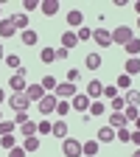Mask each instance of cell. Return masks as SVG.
<instances>
[{
	"mask_svg": "<svg viewBox=\"0 0 140 157\" xmlns=\"http://www.w3.org/2000/svg\"><path fill=\"white\" fill-rule=\"evenodd\" d=\"M9 87H11V93H25V87H28V82H25V67L17 70V73L9 78Z\"/></svg>",
	"mask_w": 140,
	"mask_h": 157,
	"instance_id": "5",
	"label": "cell"
},
{
	"mask_svg": "<svg viewBox=\"0 0 140 157\" xmlns=\"http://www.w3.org/2000/svg\"><path fill=\"white\" fill-rule=\"evenodd\" d=\"M51 126H53L51 121H39V124H36V132H42V135H51Z\"/></svg>",
	"mask_w": 140,
	"mask_h": 157,
	"instance_id": "40",
	"label": "cell"
},
{
	"mask_svg": "<svg viewBox=\"0 0 140 157\" xmlns=\"http://www.w3.org/2000/svg\"><path fill=\"white\" fill-rule=\"evenodd\" d=\"M126 124H129V121H126L123 112H112V115H109V126H112V129H123Z\"/></svg>",
	"mask_w": 140,
	"mask_h": 157,
	"instance_id": "18",
	"label": "cell"
},
{
	"mask_svg": "<svg viewBox=\"0 0 140 157\" xmlns=\"http://www.w3.org/2000/svg\"><path fill=\"white\" fill-rule=\"evenodd\" d=\"M25 95H28V101H39V98L45 95V90H42V84H28L25 87Z\"/></svg>",
	"mask_w": 140,
	"mask_h": 157,
	"instance_id": "17",
	"label": "cell"
},
{
	"mask_svg": "<svg viewBox=\"0 0 140 157\" xmlns=\"http://www.w3.org/2000/svg\"><path fill=\"white\" fill-rule=\"evenodd\" d=\"M67 112H70V104H67V101H59V104H56V115H62V118H65Z\"/></svg>",
	"mask_w": 140,
	"mask_h": 157,
	"instance_id": "39",
	"label": "cell"
},
{
	"mask_svg": "<svg viewBox=\"0 0 140 157\" xmlns=\"http://www.w3.org/2000/svg\"><path fill=\"white\" fill-rule=\"evenodd\" d=\"M132 143H137V146H140V129H134V132H132Z\"/></svg>",
	"mask_w": 140,
	"mask_h": 157,
	"instance_id": "45",
	"label": "cell"
},
{
	"mask_svg": "<svg viewBox=\"0 0 140 157\" xmlns=\"http://www.w3.org/2000/svg\"><path fill=\"white\" fill-rule=\"evenodd\" d=\"M115 140H121V143H132V129H129V126L115 129Z\"/></svg>",
	"mask_w": 140,
	"mask_h": 157,
	"instance_id": "26",
	"label": "cell"
},
{
	"mask_svg": "<svg viewBox=\"0 0 140 157\" xmlns=\"http://www.w3.org/2000/svg\"><path fill=\"white\" fill-rule=\"evenodd\" d=\"M123 48H126V53H129V56H137V53H140V39H129Z\"/></svg>",
	"mask_w": 140,
	"mask_h": 157,
	"instance_id": "33",
	"label": "cell"
},
{
	"mask_svg": "<svg viewBox=\"0 0 140 157\" xmlns=\"http://www.w3.org/2000/svg\"><path fill=\"white\" fill-rule=\"evenodd\" d=\"M132 124H134V129H140V115L134 118V121H132Z\"/></svg>",
	"mask_w": 140,
	"mask_h": 157,
	"instance_id": "46",
	"label": "cell"
},
{
	"mask_svg": "<svg viewBox=\"0 0 140 157\" xmlns=\"http://www.w3.org/2000/svg\"><path fill=\"white\" fill-rule=\"evenodd\" d=\"M98 149H101V143H98V140H87V143H81V154H84V157H95Z\"/></svg>",
	"mask_w": 140,
	"mask_h": 157,
	"instance_id": "19",
	"label": "cell"
},
{
	"mask_svg": "<svg viewBox=\"0 0 140 157\" xmlns=\"http://www.w3.org/2000/svg\"><path fill=\"white\" fill-rule=\"evenodd\" d=\"M39 62H42V65L56 62V51H53V48H42V51H39Z\"/></svg>",
	"mask_w": 140,
	"mask_h": 157,
	"instance_id": "22",
	"label": "cell"
},
{
	"mask_svg": "<svg viewBox=\"0 0 140 157\" xmlns=\"http://www.w3.org/2000/svg\"><path fill=\"white\" fill-rule=\"evenodd\" d=\"M81 23H84V11L81 9H70L67 11V25L70 28H81Z\"/></svg>",
	"mask_w": 140,
	"mask_h": 157,
	"instance_id": "10",
	"label": "cell"
},
{
	"mask_svg": "<svg viewBox=\"0 0 140 157\" xmlns=\"http://www.w3.org/2000/svg\"><path fill=\"white\" fill-rule=\"evenodd\" d=\"M123 73H126V76H137V73H140V59H137V56H129V59H126Z\"/></svg>",
	"mask_w": 140,
	"mask_h": 157,
	"instance_id": "15",
	"label": "cell"
},
{
	"mask_svg": "<svg viewBox=\"0 0 140 157\" xmlns=\"http://www.w3.org/2000/svg\"><path fill=\"white\" fill-rule=\"evenodd\" d=\"M76 78H78V70H67V82L76 84Z\"/></svg>",
	"mask_w": 140,
	"mask_h": 157,
	"instance_id": "44",
	"label": "cell"
},
{
	"mask_svg": "<svg viewBox=\"0 0 140 157\" xmlns=\"http://www.w3.org/2000/svg\"><path fill=\"white\" fill-rule=\"evenodd\" d=\"M104 95H107V98H115V95H121V93H118L115 84H104Z\"/></svg>",
	"mask_w": 140,
	"mask_h": 157,
	"instance_id": "41",
	"label": "cell"
},
{
	"mask_svg": "<svg viewBox=\"0 0 140 157\" xmlns=\"http://www.w3.org/2000/svg\"><path fill=\"white\" fill-rule=\"evenodd\" d=\"M11 23H14V28H17V31H25V28H28V14H25V11L11 14Z\"/></svg>",
	"mask_w": 140,
	"mask_h": 157,
	"instance_id": "16",
	"label": "cell"
},
{
	"mask_svg": "<svg viewBox=\"0 0 140 157\" xmlns=\"http://www.w3.org/2000/svg\"><path fill=\"white\" fill-rule=\"evenodd\" d=\"M109 101H112V112H123V107H126L123 95H115V98H109Z\"/></svg>",
	"mask_w": 140,
	"mask_h": 157,
	"instance_id": "34",
	"label": "cell"
},
{
	"mask_svg": "<svg viewBox=\"0 0 140 157\" xmlns=\"http://www.w3.org/2000/svg\"><path fill=\"white\" fill-rule=\"evenodd\" d=\"M39 84H42V90H45V93H53L59 82H56V78H53V76H45V78H42V82H39Z\"/></svg>",
	"mask_w": 140,
	"mask_h": 157,
	"instance_id": "32",
	"label": "cell"
},
{
	"mask_svg": "<svg viewBox=\"0 0 140 157\" xmlns=\"http://www.w3.org/2000/svg\"><path fill=\"white\" fill-rule=\"evenodd\" d=\"M3 62H6L11 70H20V67H23V62H20V56H17V53H9V56L3 59Z\"/></svg>",
	"mask_w": 140,
	"mask_h": 157,
	"instance_id": "31",
	"label": "cell"
},
{
	"mask_svg": "<svg viewBox=\"0 0 140 157\" xmlns=\"http://www.w3.org/2000/svg\"><path fill=\"white\" fill-rule=\"evenodd\" d=\"M9 104H11L14 112H28V107H31V101H28V95H25V93H11Z\"/></svg>",
	"mask_w": 140,
	"mask_h": 157,
	"instance_id": "2",
	"label": "cell"
},
{
	"mask_svg": "<svg viewBox=\"0 0 140 157\" xmlns=\"http://www.w3.org/2000/svg\"><path fill=\"white\" fill-rule=\"evenodd\" d=\"M134 11H137V14H140V0H137V3H134Z\"/></svg>",
	"mask_w": 140,
	"mask_h": 157,
	"instance_id": "48",
	"label": "cell"
},
{
	"mask_svg": "<svg viewBox=\"0 0 140 157\" xmlns=\"http://www.w3.org/2000/svg\"><path fill=\"white\" fill-rule=\"evenodd\" d=\"M93 39H95L101 48H109V45H112V31H107V28H95V31H93Z\"/></svg>",
	"mask_w": 140,
	"mask_h": 157,
	"instance_id": "8",
	"label": "cell"
},
{
	"mask_svg": "<svg viewBox=\"0 0 140 157\" xmlns=\"http://www.w3.org/2000/svg\"><path fill=\"white\" fill-rule=\"evenodd\" d=\"M62 154L65 157H81V143L76 137H65L62 140Z\"/></svg>",
	"mask_w": 140,
	"mask_h": 157,
	"instance_id": "3",
	"label": "cell"
},
{
	"mask_svg": "<svg viewBox=\"0 0 140 157\" xmlns=\"http://www.w3.org/2000/svg\"><path fill=\"white\" fill-rule=\"evenodd\" d=\"M28 151L23 149V146H14V149H9V157H25Z\"/></svg>",
	"mask_w": 140,
	"mask_h": 157,
	"instance_id": "42",
	"label": "cell"
},
{
	"mask_svg": "<svg viewBox=\"0 0 140 157\" xmlns=\"http://www.w3.org/2000/svg\"><path fill=\"white\" fill-rule=\"evenodd\" d=\"M3 101H6V95H3V90H0V104H3Z\"/></svg>",
	"mask_w": 140,
	"mask_h": 157,
	"instance_id": "49",
	"label": "cell"
},
{
	"mask_svg": "<svg viewBox=\"0 0 140 157\" xmlns=\"http://www.w3.org/2000/svg\"><path fill=\"white\" fill-rule=\"evenodd\" d=\"M0 59H6V51H3V45H0Z\"/></svg>",
	"mask_w": 140,
	"mask_h": 157,
	"instance_id": "47",
	"label": "cell"
},
{
	"mask_svg": "<svg viewBox=\"0 0 140 157\" xmlns=\"http://www.w3.org/2000/svg\"><path fill=\"white\" fill-rule=\"evenodd\" d=\"M23 149H25V151H36V149H39V137H36V135L23 137Z\"/></svg>",
	"mask_w": 140,
	"mask_h": 157,
	"instance_id": "27",
	"label": "cell"
},
{
	"mask_svg": "<svg viewBox=\"0 0 140 157\" xmlns=\"http://www.w3.org/2000/svg\"><path fill=\"white\" fill-rule=\"evenodd\" d=\"M129 39H134V31H132L129 25H118V28L112 31V42H118V45H126Z\"/></svg>",
	"mask_w": 140,
	"mask_h": 157,
	"instance_id": "6",
	"label": "cell"
},
{
	"mask_svg": "<svg viewBox=\"0 0 140 157\" xmlns=\"http://www.w3.org/2000/svg\"><path fill=\"white\" fill-rule=\"evenodd\" d=\"M76 45H78V39H76V31H65V34H62V48L73 51Z\"/></svg>",
	"mask_w": 140,
	"mask_h": 157,
	"instance_id": "20",
	"label": "cell"
},
{
	"mask_svg": "<svg viewBox=\"0 0 140 157\" xmlns=\"http://www.w3.org/2000/svg\"><path fill=\"white\" fill-rule=\"evenodd\" d=\"M137 28H140V17H137Z\"/></svg>",
	"mask_w": 140,
	"mask_h": 157,
	"instance_id": "51",
	"label": "cell"
},
{
	"mask_svg": "<svg viewBox=\"0 0 140 157\" xmlns=\"http://www.w3.org/2000/svg\"><path fill=\"white\" fill-rule=\"evenodd\" d=\"M115 87L118 90H132V76L121 73V76H118V82H115Z\"/></svg>",
	"mask_w": 140,
	"mask_h": 157,
	"instance_id": "29",
	"label": "cell"
},
{
	"mask_svg": "<svg viewBox=\"0 0 140 157\" xmlns=\"http://www.w3.org/2000/svg\"><path fill=\"white\" fill-rule=\"evenodd\" d=\"M39 3H42V0H23V9H25V14H28V11H34V9H39Z\"/></svg>",
	"mask_w": 140,
	"mask_h": 157,
	"instance_id": "38",
	"label": "cell"
},
{
	"mask_svg": "<svg viewBox=\"0 0 140 157\" xmlns=\"http://www.w3.org/2000/svg\"><path fill=\"white\" fill-rule=\"evenodd\" d=\"M70 107L78 109V112H87V109H90V98H87L84 93H76V95L70 98Z\"/></svg>",
	"mask_w": 140,
	"mask_h": 157,
	"instance_id": "9",
	"label": "cell"
},
{
	"mask_svg": "<svg viewBox=\"0 0 140 157\" xmlns=\"http://www.w3.org/2000/svg\"><path fill=\"white\" fill-rule=\"evenodd\" d=\"M67 53H70L67 48H59V51H56V59H67Z\"/></svg>",
	"mask_w": 140,
	"mask_h": 157,
	"instance_id": "43",
	"label": "cell"
},
{
	"mask_svg": "<svg viewBox=\"0 0 140 157\" xmlns=\"http://www.w3.org/2000/svg\"><path fill=\"white\" fill-rule=\"evenodd\" d=\"M17 34V28H14V23H11V17H3L0 20V39H9V36H14Z\"/></svg>",
	"mask_w": 140,
	"mask_h": 157,
	"instance_id": "11",
	"label": "cell"
},
{
	"mask_svg": "<svg viewBox=\"0 0 140 157\" xmlns=\"http://www.w3.org/2000/svg\"><path fill=\"white\" fill-rule=\"evenodd\" d=\"M123 115H126V121H134V118L140 115V109H137V107H132V104H126V107H123Z\"/></svg>",
	"mask_w": 140,
	"mask_h": 157,
	"instance_id": "37",
	"label": "cell"
},
{
	"mask_svg": "<svg viewBox=\"0 0 140 157\" xmlns=\"http://www.w3.org/2000/svg\"><path fill=\"white\" fill-rule=\"evenodd\" d=\"M36 39H39V34H36L34 28H25V31H23V42H25V45H36Z\"/></svg>",
	"mask_w": 140,
	"mask_h": 157,
	"instance_id": "30",
	"label": "cell"
},
{
	"mask_svg": "<svg viewBox=\"0 0 140 157\" xmlns=\"http://www.w3.org/2000/svg\"><path fill=\"white\" fill-rule=\"evenodd\" d=\"M0 146H3V149H14L17 146V137L14 135H0Z\"/></svg>",
	"mask_w": 140,
	"mask_h": 157,
	"instance_id": "35",
	"label": "cell"
},
{
	"mask_svg": "<svg viewBox=\"0 0 140 157\" xmlns=\"http://www.w3.org/2000/svg\"><path fill=\"white\" fill-rule=\"evenodd\" d=\"M123 98H126V104L140 107V90H134V87H132V90H126V95H123Z\"/></svg>",
	"mask_w": 140,
	"mask_h": 157,
	"instance_id": "28",
	"label": "cell"
},
{
	"mask_svg": "<svg viewBox=\"0 0 140 157\" xmlns=\"http://www.w3.org/2000/svg\"><path fill=\"white\" fill-rule=\"evenodd\" d=\"M104 112H107V104L104 101H90V109H87L90 118H98V115H104Z\"/></svg>",
	"mask_w": 140,
	"mask_h": 157,
	"instance_id": "21",
	"label": "cell"
},
{
	"mask_svg": "<svg viewBox=\"0 0 140 157\" xmlns=\"http://www.w3.org/2000/svg\"><path fill=\"white\" fill-rule=\"evenodd\" d=\"M17 129H20V132H23V137H31V135H36V124L31 121V118H28V121H25V124H20Z\"/></svg>",
	"mask_w": 140,
	"mask_h": 157,
	"instance_id": "24",
	"label": "cell"
},
{
	"mask_svg": "<svg viewBox=\"0 0 140 157\" xmlns=\"http://www.w3.org/2000/svg\"><path fill=\"white\" fill-rule=\"evenodd\" d=\"M0 6H3V3H0ZM0 20H3V14H0Z\"/></svg>",
	"mask_w": 140,
	"mask_h": 157,
	"instance_id": "52",
	"label": "cell"
},
{
	"mask_svg": "<svg viewBox=\"0 0 140 157\" xmlns=\"http://www.w3.org/2000/svg\"><path fill=\"white\" fill-rule=\"evenodd\" d=\"M132 157H140V149H137V151H134V154H132Z\"/></svg>",
	"mask_w": 140,
	"mask_h": 157,
	"instance_id": "50",
	"label": "cell"
},
{
	"mask_svg": "<svg viewBox=\"0 0 140 157\" xmlns=\"http://www.w3.org/2000/svg\"><path fill=\"white\" fill-rule=\"evenodd\" d=\"M90 36H93V31H90L87 25H81V28H76V39H78V42H87Z\"/></svg>",
	"mask_w": 140,
	"mask_h": 157,
	"instance_id": "36",
	"label": "cell"
},
{
	"mask_svg": "<svg viewBox=\"0 0 140 157\" xmlns=\"http://www.w3.org/2000/svg\"><path fill=\"white\" fill-rule=\"evenodd\" d=\"M39 11H42L45 17H53L59 11V0H42V3H39Z\"/></svg>",
	"mask_w": 140,
	"mask_h": 157,
	"instance_id": "14",
	"label": "cell"
},
{
	"mask_svg": "<svg viewBox=\"0 0 140 157\" xmlns=\"http://www.w3.org/2000/svg\"><path fill=\"white\" fill-rule=\"evenodd\" d=\"M90 101H98V98L104 95V84L98 82V78H93V82H87V93H84Z\"/></svg>",
	"mask_w": 140,
	"mask_h": 157,
	"instance_id": "7",
	"label": "cell"
},
{
	"mask_svg": "<svg viewBox=\"0 0 140 157\" xmlns=\"http://www.w3.org/2000/svg\"><path fill=\"white\" fill-rule=\"evenodd\" d=\"M0 121H3V115H0Z\"/></svg>",
	"mask_w": 140,
	"mask_h": 157,
	"instance_id": "53",
	"label": "cell"
},
{
	"mask_svg": "<svg viewBox=\"0 0 140 157\" xmlns=\"http://www.w3.org/2000/svg\"><path fill=\"white\" fill-rule=\"evenodd\" d=\"M95 140H98V143H112V140H115V129H112V126H101V129L95 132Z\"/></svg>",
	"mask_w": 140,
	"mask_h": 157,
	"instance_id": "12",
	"label": "cell"
},
{
	"mask_svg": "<svg viewBox=\"0 0 140 157\" xmlns=\"http://www.w3.org/2000/svg\"><path fill=\"white\" fill-rule=\"evenodd\" d=\"M14 129H17L14 118H3V121H0V135H14Z\"/></svg>",
	"mask_w": 140,
	"mask_h": 157,
	"instance_id": "23",
	"label": "cell"
},
{
	"mask_svg": "<svg viewBox=\"0 0 140 157\" xmlns=\"http://www.w3.org/2000/svg\"><path fill=\"white\" fill-rule=\"evenodd\" d=\"M56 104H59V98H56L53 93H45V95L36 101V107H39V112H42V115H53V112H56Z\"/></svg>",
	"mask_w": 140,
	"mask_h": 157,
	"instance_id": "1",
	"label": "cell"
},
{
	"mask_svg": "<svg viewBox=\"0 0 140 157\" xmlns=\"http://www.w3.org/2000/svg\"><path fill=\"white\" fill-rule=\"evenodd\" d=\"M76 93H78V90H76V84H73V82H59V84H56V90H53V95H56V98H62V101L73 98Z\"/></svg>",
	"mask_w": 140,
	"mask_h": 157,
	"instance_id": "4",
	"label": "cell"
},
{
	"mask_svg": "<svg viewBox=\"0 0 140 157\" xmlns=\"http://www.w3.org/2000/svg\"><path fill=\"white\" fill-rule=\"evenodd\" d=\"M51 135H53V137H62V140L67 137V121H65V118H59V121L51 126Z\"/></svg>",
	"mask_w": 140,
	"mask_h": 157,
	"instance_id": "13",
	"label": "cell"
},
{
	"mask_svg": "<svg viewBox=\"0 0 140 157\" xmlns=\"http://www.w3.org/2000/svg\"><path fill=\"white\" fill-rule=\"evenodd\" d=\"M84 65H87L90 70H98V67H101V53H87Z\"/></svg>",
	"mask_w": 140,
	"mask_h": 157,
	"instance_id": "25",
	"label": "cell"
}]
</instances>
